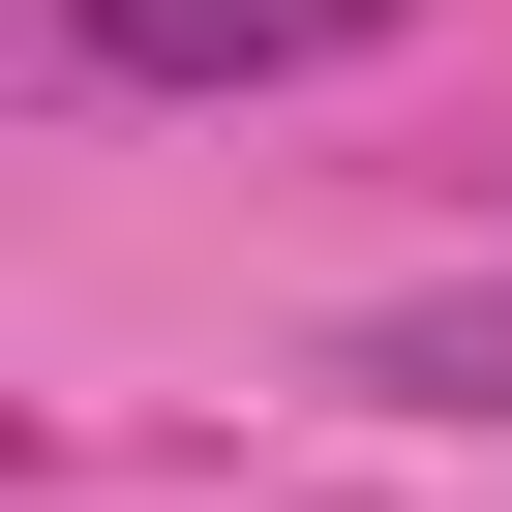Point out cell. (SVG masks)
Returning a JSON list of instances; mask_svg holds the SVG:
<instances>
[{"mask_svg":"<svg viewBox=\"0 0 512 512\" xmlns=\"http://www.w3.org/2000/svg\"><path fill=\"white\" fill-rule=\"evenodd\" d=\"M362 31H422V0H61L91 91H302V61H362Z\"/></svg>","mask_w":512,"mask_h":512,"instance_id":"1","label":"cell"},{"mask_svg":"<svg viewBox=\"0 0 512 512\" xmlns=\"http://www.w3.org/2000/svg\"><path fill=\"white\" fill-rule=\"evenodd\" d=\"M362 392H422V422H512V272H482V302H392V332H362Z\"/></svg>","mask_w":512,"mask_h":512,"instance_id":"2","label":"cell"}]
</instances>
